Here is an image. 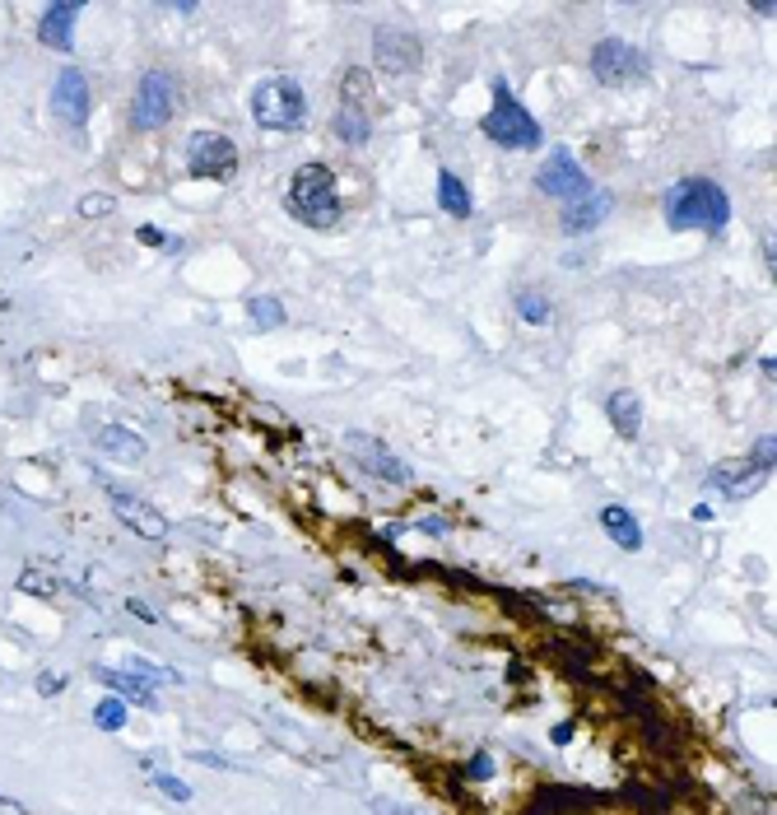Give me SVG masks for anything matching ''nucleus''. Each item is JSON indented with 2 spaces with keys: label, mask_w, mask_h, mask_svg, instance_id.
<instances>
[{
  "label": "nucleus",
  "mask_w": 777,
  "mask_h": 815,
  "mask_svg": "<svg viewBox=\"0 0 777 815\" xmlns=\"http://www.w3.org/2000/svg\"><path fill=\"white\" fill-rule=\"evenodd\" d=\"M661 215L675 233H722L731 224V196L722 191V182H712V177H684L675 187L666 191V201H661Z\"/></svg>",
  "instance_id": "nucleus-1"
},
{
  "label": "nucleus",
  "mask_w": 777,
  "mask_h": 815,
  "mask_svg": "<svg viewBox=\"0 0 777 815\" xmlns=\"http://www.w3.org/2000/svg\"><path fill=\"white\" fill-rule=\"evenodd\" d=\"M284 210L308 224V229H335L345 219V205L335 196V173L326 163H303L294 168L289 187H284Z\"/></svg>",
  "instance_id": "nucleus-2"
},
{
  "label": "nucleus",
  "mask_w": 777,
  "mask_h": 815,
  "mask_svg": "<svg viewBox=\"0 0 777 815\" xmlns=\"http://www.w3.org/2000/svg\"><path fill=\"white\" fill-rule=\"evenodd\" d=\"M252 122L261 131H298V126H308V94H303V84L289 80V75H270L252 89Z\"/></svg>",
  "instance_id": "nucleus-3"
},
{
  "label": "nucleus",
  "mask_w": 777,
  "mask_h": 815,
  "mask_svg": "<svg viewBox=\"0 0 777 815\" xmlns=\"http://www.w3.org/2000/svg\"><path fill=\"white\" fill-rule=\"evenodd\" d=\"M480 131L494 140V145H503V150H540V140H545L540 122L512 98L508 80H494V108L484 112Z\"/></svg>",
  "instance_id": "nucleus-4"
},
{
  "label": "nucleus",
  "mask_w": 777,
  "mask_h": 815,
  "mask_svg": "<svg viewBox=\"0 0 777 815\" xmlns=\"http://www.w3.org/2000/svg\"><path fill=\"white\" fill-rule=\"evenodd\" d=\"M177 112V80L168 70H145L131 98V126L135 131H163Z\"/></svg>",
  "instance_id": "nucleus-5"
},
{
  "label": "nucleus",
  "mask_w": 777,
  "mask_h": 815,
  "mask_svg": "<svg viewBox=\"0 0 777 815\" xmlns=\"http://www.w3.org/2000/svg\"><path fill=\"white\" fill-rule=\"evenodd\" d=\"M591 75L605 89H624V84L647 80V52H638L624 38H601L591 47Z\"/></svg>",
  "instance_id": "nucleus-6"
},
{
  "label": "nucleus",
  "mask_w": 777,
  "mask_h": 815,
  "mask_svg": "<svg viewBox=\"0 0 777 815\" xmlns=\"http://www.w3.org/2000/svg\"><path fill=\"white\" fill-rule=\"evenodd\" d=\"M187 168L201 182H228L238 173V145L224 131H191L187 140Z\"/></svg>",
  "instance_id": "nucleus-7"
},
{
  "label": "nucleus",
  "mask_w": 777,
  "mask_h": 815,
  "mask_svg": "<svg viewBox=\"0 0 777 815\" xmlns=\"http://www.w3.org/2000/svg\"><path fill=\"white\" fill-rule=\"evenodd\" d=\"M536 187L545 191V196H554V201H563V205H573V201H582L587 191H596L591 187V177H587V168H582L568 150H554L550 159L540 163Z\"/></svg>",
  "instance_id": "nucleus-8"
},
{
  "label": "nucleus",
  "mask_w": 777,
  "mask_h": 815,
  "mask_svg": "<svg viewBox=\"0 0 777 815\" xmlns=\"http://www.w3.org/2000/svg\"><path fill=\"white\" fill-rule=\"evenodd\" d=\"M373 56H377V70H387V75H410V70H419V61H424V47H419V38L410 28L387 24L373 33Z\"/></svg>",
  "instance_id": "nucleus-9"
},
{
  "label": "nucleus",
  "mask_w": 777,
  "mask_h": 815,
  "mask_svg": "<svg viewBox=\"0 0 777 815\" xmlns=\"http://www.w3.org/2000/svg\"><path fill=\"white\" fill-rule=\"evenodd\" d=\"M345 448H349V457L368 471V476H377V480H387V485H410V466L396 457V452H387L377 438H368V434H349L345 438Z\"/></svg>",
  "instance_id": "nucleus-10"
},
{
  "label": "nucleus",
  "mask_w": 777,
  "mask_h": 815,
  "mask_svg": "<svg viewBox=\"0 0 777 815\" xmlns=\"http://www.w3.org/2000/svg\"><path fill=\"white\" fill-rule=\"evenodd\" d=\"M52 108H56V117H61L66 126H75V131L89 122V80H84V70L70 66V70H61V75H56Z\"/></svg>",
  "instance_id": "nucleus-11"
},
{
  "label": "nucleus",
  "mask_w": 777,
  "mask_h": 815,
  "mask_svg": "<svg viewBox=\"0 0 777 815\" xmlns=\"http://www.w3.org/2000/svg\"><path fill=\"white\" fill-rule=\"evenodd\" d=\"M84 14L80 0H56V5H47L38 19V38L42 47H52V52H70L75 47V19Z\"/></svg>",
  "instance_id": "nucleus-12"
},
{
  "label": "nucleus",
  "mask_w": 777,
  "mask_h": 815,
  "mask_svg": "<svg viewBox=\"0 0 777 815\" xmlns=\"http://www.w3.org/2000/svg\"><path fill=\"white\" fill-rule=\"evenodd\" d=\"M615 210V196L610 191H587L582 201L573 205H563V219H559V229L568 233V238H582V233L591 229H601V219Z\"/></svg>",
  "instance_id": "nucleus-13"
},
{
  "label": "nucleus",
  "mask_w": 777,
  "mask_h": 815,
  "mask_svg": "<svg viewBox=\"0 0 777 815\" xmlns=\"http://www.w3.org/2000/svg\"><path fill=\"white\" fill-rule=\"evenodd\" d=\"M112 513L135 531V536H145V541H163L168 536V517L159 508H149L145 499H131V494H112Z\"/></svg>",
  "instance_id": "nucleus-14"
},
{
  "label": "nucleus",
  "mask_w": 777,
  "mask_h": 815,
  "mask_svg": "<svg viewBox=\"0 0 777 815\" xmlns=\"http://www.w3.org/2000/svg\"><path fill=\"white\" fill-rule=\"evenodd\" d=\"M98 452L117 466H140L145 462V438L135 434V429H121V424H108L103 434H98Z\"/></svg>",
  "instance_id": "nucleus-15"
},
{
  "label": "nucleus",
  "mask_w": 777,
  "mask_h": 815,
  "mask_svg": "<svg viewBox=\"0 0 777 815\" xmlns=\"http://www.w3.org/2000/svg\"><path fill=\"white\" fill-rule=\"evenodd\" d=\"M708 485L722 489V494H731V499H745V494L759 489V466L754 462H717L708 471Z\"/></svg>",
  "instance_id": "nucleus-16"
},
{
  "label": "nucleus",
  "mask_w": 777,
  "mask_h": 815,
  "mask_svg": "<svg viewBox=\"0 0 777 815\" xmlns=\"http://www.w3.org/2000/svg\"><path fill=\"white\" fill-rule=\"evenodd\" d=\"M601 527H605V536H610L619 550H643V527H638V517H633L624 503H605V508H601Z\"/></svg>",
  "instance_id": "nucleus-17"
},
{
  "label": "nucleus",
  "mask_w": 777,
  "mask_h": 815,
  "mask_svg": "<svg viewBox=\"0 0 777 815\" xmlns=\"http://www.w3.org/2000/svg\"><path fill=\"white\" fill-rule=\"evenodd\" d=\"M605 415H610L619 438H638V429H643V401H638V392H615L605 401Z\"/></svg>",
  "instance_id": "nucleus-18"
},
{
  "label": "nucleus",
  "mask_w": 777,
  "mask_h": 815,
  "mask_svg": "<svg viewBox=\"0 0 777 815\" xmlns=\"http://www.w3.org/2000/svg\"><path fill=\"white\" fill-rule=\"evenodd\" d=\"M335 136L345 140V145H368V136H373V112L363 108V103H340L335 108Z\"/></svg>",
  "instance_id": "nucleus-19"
},
{
  "label": "nucleus",
  "mask_w": 777,
  "mask_h": 815,
  "mask_svg": "<svg viewBox=\"0 0 777 815\" xmlns=\"http://www.w3.org/2000/svg\"><path fill=\"white\" fill-rule=\"evenodd\" d=\"M98 680H103L108 690H117V699H131V704H140V708L159 704V699H154V685H145V680L131 676V671H108V666H98Z\"/></svg>",
  "instance_id": "nucleus-20"
},
{
  "label": "nucleus",
  "mask_w": 777,
  "mask_h": 815,
  "mask_svg": "<svg viewBox=\"0 0 777 815\" xmlns=\"http://www.w3.org/2000/svg\"><path fill=\"white\" fill-rule=\"evenodd\" d=\"M438 205H443L452 219H470V210H475V201H470V191L466 182L452 173V168H443L438 173Z\"/></svg>",
  "instance_id": "nucleus-21"
},
{
  "label": "nucleus",
  "mask_w": 777,
  "mask_h": 815,
  "mask_svg": "<svg viewBox=\"0 0 777 815\" xmlns=\"http://www.w3.org/2000/svg\"><path fill=\"white\" fill-rule=\"evenodd\" d=\"M512 303H517V313H522L526 322H536V326H545V322H550V313H554L550 299H545L540 289H517V299H512Z\"/></svg>",
  "instance_id": "nucleus-22"
},
{
  "label": "nucleus",
  "mask_w": 777,
  "mask_h": 815,
  "mask_svg": "<svg viewBox=\"0 0 777 815\" xmlns=\"http://www.w3.org/2000/svg\"><path fill=\"white\" fill-rule=\"evenodd\" d=\"M247 317H252L261 331H275V326H284V303L280 299H252L247 303Z\"/></svg>",
  "instance_id": "nucleus-23"
},
{
  "label": "nucleus",
  "mask_w": 777,
  "mask_h": 815,
  "mask_svg": "<svg viewBox=\"0 0 777 815\" xmlns=\"http://www.w3.org/2000/svg\"><path fill=\"white\" fill-rule=\"evenodd\" d=\"M94 727L98 732H121V727H126V704H121V699H103V704L94 708Z\"/></svg>",
  "instance_id": "nucleus-24"
},
{
  "label": "nucleus",
  "mask_w": 777,
  "mask_h": 815,
  "mask_svg": "<svg viewBox=\"0 0 777 815\" xmlns=\"http://www.w3.org/2000/svg\"><path fill=\"white\" fill-rule=\"evenodd\" d=\"M19 592H28V597H52L56 578L52 573H42V569H24L19 573Z\"/></svg>",
  "instance_id": "nucleus-25"
},
{
  "label": "nucleus",
  "mask_w": 777,
  "mask_h": 815,
  "mask_svg": "<svg viewBox=\"0 0 777 815\" xmlns=\"http://www.w3.org/2000/svg\"><path fill=\"white\" fill-rule=\"evenodd\" d=\"M149 783H154L163 797H173V802H191V788L177 774H168V769H154V774H149Z\"/></svg>",
  "instance_id": "nucleus-26"
},
{
  "label": "nucleus",
  "mask_w": 777,
  "mask_h": 815,
  "mask_svg": "<svg viewBox=\"0 0 777 815\" xmlns=\"http://www.w3.org/2000/svg\"><path fill=\"white\" fill-rule=\"evenodd\" d=\"M131 676H140L145 685H154V680H163V685H177V671H168V666H154V662H145V657H131Z\"/></svg>",
  "instance_id": "nucleus-27"
},
{
  "label": "nucleus",
  "mask_w": 777,
  "mask_h": 815,
  "mask_svg": "<svg viewBox=\"0 0 777 815\" xmlns=\"http://www.w3.org/2000/svg\"><path fill=\"white\" fill-rule=\"evenodd\" d=\"M117 210V196H80V219H103Z\"/></svg>",
  "instance_id": "nucleus-28"
},
{
  "label": "nucleus",
  "mask_w": 777,
  "mask_h": 815,
  "mask_svg": "<svg viewBox=\"0 0 777 815\" xmlns=\"http://www.w3.org/2000/svg\"><path fill=\"white\" fill-rule=\"evenodd\" d=\"M466 774L475 778V783H484V778L494 774V760H489V755H475V760H470V769H466Z\"/></svg>",
  "instance_id": "nucleus-29"
},
{
  "label": "nucleus",
  "mask_w": 777,
  "mask_h": 815,
  "mask_svg": "<svg viewBox=\"0 0 777 815\" xmlns=\"http://www.w3.org/2000/svg\"><path fill=\"white\" fill-rule=\"evenodd\" d=\"M754 466H759V471L773 466V438H759V457H754Z\"/></svg>",
  "instance_id": "nucleus-30"
},
{
  "label": "nucleus",
  "mask_w": 777,
  "mask_h": 815,
  "mask_svg": "<svg viewBox=\"0 0 777 815\" xmlns=\"http://www.w3.org/2000/svg\"><path fill=\"white\" fill-rule=\"evenodd\" d=\"M135 238H140V243H149V247H163V243H168V238H163L159 229H140Z\"/></svg>",
  "instance_id": "nucleus-31"
},
{
  "label": "nucleus",
  "mask_w": 777,
  "mask_h": 815,
  "mask_svg": "<svg viewBox=\"0 0 777 815\" xmlns=\"http://www.w3.org/2000/svg\"><path fill=\"white\" fill-rule=\"evenodd\" d=\"M131 615H140V620H145V625H154V620H159V615L149 611L145 601H131Z\"/></svg>",
  "instance_id": "nucleus-32"
},
{
  "label": "nucleus",
  "mask_w": 777,
  "mask_h": 815,
  "mask_svg": "<svg viewBox=\"0 0 777 815\" xmlns=\"http://www.w3.org/2000/svg\"><path fill=\"white\" fill-rule=\"evenodd\" d=\"M61 685H66V680H61V676H42V680H38V690H42V694H56V690H61Z\"/></svg>",
  "instance_id": "nucleus-33"
},
{
  "label": "nucleus",
  "mask_w": 777,
  "mask_h": 815,
  "mask_svg": "<svg viewBox=\"0 0 777 815\" xmlns=\"http://www.w3.org/2000/svg\"><path fill=\"white\" fill-rule=\"evenodd\" d=\"M568 736H573V722H563V727H554V732H550V741H554V746H563Z\"/></svg>",
  "instance_id": "nucleus-34"
},
{
  "label": "nucleus",
  "mask_w": 777,
  "mask_h": 815,
  "mask_svg": "<svg viewBox=\"0 0 777 815\" xmlns=\"http://www.w3.org/2000/svg\"><path fill=\"white\" fill-rule=\"evenodd\" d=\"M0 815H28V811L19 802H5V797H0Z\"/></svg>",
  "instance_id": "nucleus-35"
}]
</instances>
